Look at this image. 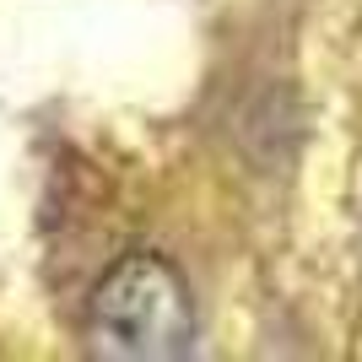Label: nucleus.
Listing matches in <instances>:
<instances>
[{"label":"nucleus","mask_w":362,"mask_h":362,"mask_svg":"<svg viewBox=\"0 0 362 362\" xmlns=\"http://www.w3.org/2000/svg\"><path fill=\"white\" fill-rule=\"evenodd\" d=\"M87 335L98 357L168 362L195 341V303L163 255L114 259L87 298Z\"/></svg>","instance_id":"f257e3e1"}]
</instances>
